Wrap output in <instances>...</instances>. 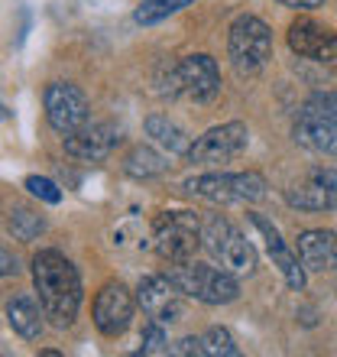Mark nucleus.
I'll return each mask as SVG.
<instances>
[{
    "label": "nucleus",
    "instance_id": "15",
    "mask_svg": "<svg viewBox=\"0 0 337 357\" xmlns=\"http://www.w3.org/2000/svg\"><path fill=\"white\" fill-rule=\"evenodd\" d=\"M250 221H253V227L262 234L266 250H269V257H272V264L282 270L285 282H289L292 289H305V264L299 260V254H292L289 247H285V241H282V234L269 225V221H266V218L250 215Z\"/></svg>",
    "mask_w": 337,
    "mask_h": 357
},
{
    "label": "nucleus",
    "instance_id": "14",
    "mask_svg": "<svg viewBox=\"0 0 337 357\" xmlns=\"http://www.w3.org/2000/svg\"><path fill=\"white\" fill-rule=\"evenodd\" d=\"M65 140V153H72V156H78V160H104V156H111V150L120 143V133L113 130L111 123H84L81 130L75 133H65L62 137Z\"/></svg>",
    "mask_w": 337,
    "mask_h": 357
},
{
    "label": "nucleus",
    "instance_id": "10",
    "mask_svg": "<svg viewBox=\"0 0 337 357\" xmlns=\"http://www.w3.org/2000/svg\"><path fill=\"white\" fill-rule=\"evenodd\" d=\"M250 143V130H246L240 121L234 123H221V127H211L205 137H198L188 150V162L195 166H214V162H230L234 156L246 150Z\"/></svg>",
    "mask_w": 337,
    "mask_h": 357
},
{
    "label": "nucleus",
    "instance_id": "7",
    "mask_svg": "<svg viewBox=\"0 0 337 357\" xmlns=\"http://www.w3.org/2000/svg\"><path fill=\"white\" fill-rule=\"evenodd\" d=\"M185 188L191 195H201L207 202H260L266 195V178L260 172H207V176L188 178Z\"/></svg>",
    "mask_w": 337,
    "mask_h": 357
},
{
    "label": "nucleus",
    "instance_id": "6",
    "mask_svg": "<svg viewBox=\"0 0 337 357\" xmlns=\"http://www.w3.org/2000/svg\"><path fill=\"white\" fill-rule=\"evenodd\" d=\"M227 56L240 75L260 72L272 56V33L260 17H237L227 36Z\"/></svg>",
    "mask_w": 337,
    "mask_h": 357
},
{
    "label": "nucleus",
    "instance_id": "18",
    "mask_svg": "<svg viewBox=\"0 0 337 357\" xmlns=\"http://www.w3.org/2000/svg\"><path fill=\"white\" fill-rule=\"evenodd\" d=\"M42 315H46L42 305H36L29 296H13V299L7 302L10 328L17 331L19 338H26V341H36L39 335H42Z\"/></svg>",
    "mask_w": 337,
    "mask_h": 357
},
{
    "label": "nucleus",
    "instance_id": "24",
    "mask_svg": "<svg viewBox=\"0 0 337 357\" xmlns=\"http://www.w3.org/2000/svg\"><path fill=\"white\" fill-rule=\"evenodd\" d=\"M140 354H168V338H166V331H162V321L152 319L150 325L143 328Z\"/></svg>",
    "mask_w": 337,
    "mask_h": 357
},
{
    "label": "nucleus",
    "instance_id": "26",
    "mask_svg": "<svg viewBox=\"0 0 337 357\" xmlns=\"http://www.w3.org/2000/svg\"><path fill=\"white\" fill-rule=\"evenodd\" d=\"M168 354H175V357H207L205 354V341H201V338H182V341H175V344L168 348Z\"/></svg>",
    "mask_w": 337,
    "mask_h": 357
},
{
    "label": "nucleus",
    "instance_id": "22",
    "mask_svg": "<svg viewBox=\"0 0 337 357\" xmlns=\"http://www.w3.org/2000/svg\"><path fill=\"white\" fill-rule=\"evenodd\" d=\"M191 0H143L140 7H136V23H143V26H150V23H159V20L172 17V13H178L182 7H188Z\"/></svg>",
    "mask_w": 337,
    "mask_h": 357
},
{
    "label": "nucleus",
    "instance_id": "20",
    "mask_svg": "<svg viewBox=\"0 0 337 357\" xmlns=\"http://www.w3.org/2000/svg\"><path fill=\"white\" fill-rule=\"evenodd\" d=\"M168 169V162L162 153H156L152 146H136V150L127 153L123 160V172L133 178H156Z\"/></svg>",
    "mask_w": 337,
    "mask_h": 357
},
{
    "label": "nucleus",
    "instance_id": "25",
    "mask_svg": "<svg viewBox=\"0 0 337 357\" xmlns=\"http://www.w3.org/2000/svg\"><path fill=\"white\" fill-rule=\"evenodd\" d=\"M26 188H29V195L42 198L49 205H58V202H62V188L46 176H26Z\"/></svg>",
    "mask_w": 337,
    "mask_h": 357
},
{
    "label": "nucleus",
    "instance_id": "11",
    "mask_svg": "<svg viewBox=\"0 0 337 357\" xmlns=\"http://www.w3.org/2000/svg\"><path fill=\"white\" fill-rule=\"evenodd\" d=\"M182 299H185L182 289H178L168 276H143L140 289H136L140 309L146 312L150 319L162 321V325H172V321L182 319V312H185V302Z\"/></svg>",
    "mask_w": 337,
    "mask_h": 357
},
{
    "label": "nucleus",
    "instance_id": "19",
    "mask_svg": "<svg viewBox=\"0 0 337 357\" xmlns=\"http://www.w3.org/2000/svg\"><path fill=\"white\" fill-rule=\"evenodd\" d=\"M146 133H150L159 146H166L172 156H188V150H191V137H188L178 123H172L168 117H162V114L146 117Z\"/></svg>",
    "mask_w": 337,
    "mask_h": 357
},
{
    "label": "nucleus",
    "instance_id": "9",
    "mask_svg": "<svg viewBox=\"0 0 337 357\" xmlns=\"http://www.w3.org/2000/svg\"><path fill=\"white\" fill-rule=\"evenodd\" d=\"M42 104H46V117H49V127L56 133H75L81 130L88 123V98L78 85H68V82H52L42 94Z\"/></svg>",
    "mask_w": 337,
    "mask_h": 357
},
{
    "label": "nucleus",
    "instance_id": "29",
    "mask_svg": "<svg viewBox=\"0 0 337 357\" xmlns=\"http://www.w3.org/2000/svg\"><path fill=\"white\" fill-rule=\"evenodd\" d=\"M3 117H7V111H3V104H0V121H3Z\"/></svg>",
    "mask_w": 337,
    "mask_h": 357
},
{
    "label": "nucleus",
    "instance_id": "13",
    "mask_svg": "<svg viewBox=\"0 0 337 357\" xmlns=\"http://www.w3.org/2000/svg\"><path fill=\"white\" fill-rule=\"evenodd\" d=\"M289 49L301 59H311V62H334L337 33L308 17H299L289 26Z\"/></svg>",
    "mask_w": 337,
    "mask_h": 357
},
{
    "label": "nucleus",
    "instance_id": "16",
    "mask_svg": "<svg viewBox=\"0 0 337 357\" xmlns=\"http://www.w3.org/2000/svg\"><path fill=\"white\" fill-rule=\"evenodd\" d=\"M334 185H337V172H318V176L305 182V185H295L285 192V202L299 211H324V208L337 205V195H334Z\"/></svg>",
    "mask_w": 337,
    "mask_h": 357
},
{
    "label": "nucleus",
    "instance_id": "30",
    "mask_svg": "<svg viewBox=\"0 0 337 357\" xmlns=\"http://www.w3.org/2000/svg\"><path fill=\"white\" fill-rule=\"evenodd\" d=\"M334 195H337V185H334Z\"/></svg>",
    "mask_w": 337,
    "mask_h": 357
},
{
    "label": "nucleus",
    "instance_id": "2",
    "mask_svg": "<svg viewBox=\"0 0 337 357\" xmlns=\"http://www.w3.org/2000/svg\"><path fill=\"white\" fill-rule=\"evenodd\" d=\"M166 276L182 289V296L205 302V305H227L240 296V282H237L234 273L198 264L195 257L185 264H168Z\"/></svg>",
    "mask_w": 337,
    "mask_h": 357
},
{
    "label": "nucleus",
    "instance_id": "8",
    "mask_svg": "<svg viewBox=\"0 0 337 357\" xmlns=\"http://www.w3.org/2000/svg\"><path fill=\"white\" fill-rule=\"evenodd\" d=\"M168 78H172L168 94H185V98H191V101H214L217 91H221V72H217V62L211 56H205V52L185 56L178 66H172Z\"/></svg>",
    "mask_w": 337,
    "mask_h": 357
},
{
    "label": "nucleus",
    "instance_id": "27",
    "mask_svg": "<svg viewBox=\"0 0 337 357\" xmlns=\"http://www.w3.org/2000/svg\"><path fill=\"white\" fill-rule=\"evenodd\" d=\"M17 270H19L17 257L10 254L7 247H0V280H3V276H17Z\"/></svg>",
    "mask_w": 337,
    "mask_h": 357
},
{
    "label": "nucleus",
    "instance_id": "12",
    "mask_svg": "<svg viewBox=\"0 0 337 357\" xmlns=\"http://www.w3.org/2000/svg\"><path fill=\"white\" fill-rule=\"evenodd\" d=\"M133 321V296L123 282H107L94 299V325L101 335L117 338Z\"/></svg>",
    "mask_w": 337,
    "mask_h": 357
},
{
    "label": "nucleus",
    "instance_id": "1",
    "mask_svg": "<svg viewBox=\"0 0 337 357\" xmlns=\"http://www.w3.org/2000/svg\"><path fill=\"white\" fill-rule=\"evenodd\" d=\"M33 282L46 319L56 328H68L81 305V276L75 264L58 250H39L33 257Z\"/></svg>",
    "mask_w": 337,
    "mask_h": 357
},
{
    "label": "nucleus",
    "instance_id": "4",
    "mask_svg": "<svg viewBox=\"0 0 337 357\" xmlns=\"http://www.w3.org/2000/svg\"><path fill=\"white\" fill-rule=\"evenodd\" d=\"M152 247L166 264H185L201 247V221L195 211H166L152 225Z\"/></svg>",
    "mask_w": 337,
    "mask_h": 357
},
{
    "label": "nucleus",
    "instance_id": "5",
    "mask_svg": "<svg viewBox=\"0 0 337 357\" xmlns=\"http://www.w3.org/2000/svg\"><path fill=\"white\" fill-rule=\"evenodd\" d=\"M295 140L324 156H337V94H315L295 121Z\"/></svg>",
    "mask_w": 337,
    "mask_h": 357
},
{
    "label": "nucleus",
    "instance_id": "28",
    "mask_svg": "<svg viewBox=\"0 0 337 357\" xmlns=\"http://www.w3.org/2000/svg\"><path fill=\"white\" fill-rule=\"evenodd\" d=\"M282 7H292V10H315V7H321L324 0H279Z\"/></svg>",
    "mask_w": 337,
    "mask_h": 357
},
{
    "label": "nucleus",
    "instance_id": "23",
    "mask_svg": "<svg viewBox=\"0 0 337 357\" xmlns=\"http://www.w3.org/2000/svg\"><path fill=\"white\" fill-rule=\"evenodd\" d=\"M201 341H205V354L207 357H237L240 354L234 335H230L227 328H207L205 335H201Z\"/></svg>",
    "mask_w": 337,
    "mask_h": 357
},
{
    "label": "nucleus",
    "instance_id": "3",
    "mask_svg": "<svg viewBox=\"0 0 337 357\" xmlns=\"http://www.w3.org/2000/svg\"><path fill=\"white\" fill-rule=\"evenodd\" d=\"M201 244L221 264V270L234 273V276H250L256 270V250H253V244L227 218H221V215L205 218V225H201Z\"/></svg>",
    "mask_w": 337,
    "mask_h": 357
},
{
    "label": "nucleus",
    "instance_id": "21",
    "mask_svg": "<svg viewBox=\"0 0 337 357\" xmlns=\"http://www.w3.org/2000/svg\"><path fill=\"white\" fill-rule=\"evenodd\" d=\"M7 227L17 241H36V237L46 231V221H42L36 211H29V208H17V211H10Z\"/></svg>",
    "mask_w": 337,
    "mask_h": 357
},
{
    "label": "nucleus",
    "instance_id": "17",
    "mask_svg": "<svg viewBox=\"0 0 337 357\" xmlns=\"http://www.w3.org/2000/svg\"><path fill=\"white\" fill-rule=\"evenodd\" d=\"M299 260L305 270L324 273L337 264V237L331 231H305L299 234Z\"/></svg>",
    "mask_w": 337,
    "mask_h": 357
}]
</instances>
